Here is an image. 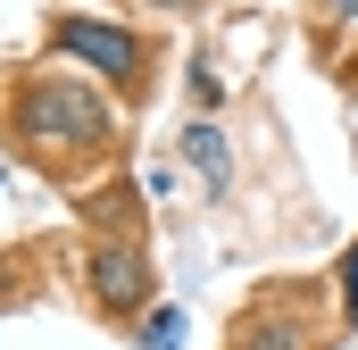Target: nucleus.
Segmentation results:
<instances>
[{
  "mask_svg": "<svg viewBox=\"0 0 358 350\" xmlns=\"http://www.w3.org/2000/svg\"><path fill=\"white\" fill-rule=\"evenodd\" d=\"M150 8H192V0H150Z\"/></svg>",
  "mask_w": 358,
  "mask_h": 350,
  "instance_id": "obj_8",
  "label": "nucleus"
},
{
  "mask_svg": "<svg viewBox=\"0 0 358 350\" xmlns=\"http://www.w3.org/2000/svg\"><path fill=\"white\" fill-rule=\"evenodd\" d=\"M242 350H300V326H292V317H267V326H259Z\"/></svg>",
  "mask_w": 358,
  "mask_h": 350,
  "instance_id": "obj_5",
  "label": "nucleus"
},
{
  "mask_svg": "<svg viewBox=\"0 0 358 350\" xmlns=\"http://www.w3.org/2000/svg\"><path fill=\"white\" fill-rule=\"evenodd\" d=\"M17 134H25L34 150H84V142L108 134V108H100L92 84H25V100H17Z\"/></svg>",
  "mask_w": 358,
  "mask_h": 350,
  "instance_id": "obj_1",
  "label": "nucleus"
},
{
  "mask_svg": "<svg viewBox=\"0 0 358 350\" xmlns=\"http://www.w3.org/2000/svg\"><path fill=\"white\" fill-rule=\"evenodd\" d=\"M342 317H358V251H350V267H342Z\"/></svg>",
  "mask_w": 358,
  "mask_h": 350,
  "instance_id": "obj_6",
  "label": "nucleus"
},
{
  "mask_svg": "<svg viewBox=\"0 0 358 350\" xmlns=\"http://www.w3.org/2000/svg\"><path fill=\"white\" fill-rule=\"evenodd\" d=\"M92 292H100V309H142V292H150V267H142V251L100 242V251H92Z\"/></svg>",
  "mask_w": 358,
  "mask_h": 350,
  "instance_id": "obj_3",
  "label": "nucleus"
},
{
  "mask_svg": "<svg viewBox=\"0 0 358 350\" xmlns=\"http://www.w3.org/2000/svg\"><path fill=\"white\" fill-rule=\"evenodd\" d=\"M67 59H84V67H100V76H134V34L125 25H100V17H59V34H50Z\"/></svg>",
  "mask_w": 358,
  "mask_h": 350,
  "instance_id": "obj_2",
  "label": "nucleus"
},
{
  "mask_svg": "<svg viewBox=\"0 0 358 350\" xmlns=\"http://www.w3.org/2000/svg\"><path fill=\"white\" fill-rule=\"evenodd\" d=\"M325 8H334V17H358V0H325Z\"/></svg>",
  "mask_w": 358,
  "mask_h": 350,
  "instance_id": "obj_7",
  "label": "nucleus"
},
{
  "mask_svg": "<svg viewBox=\"0 0 358 350\" xmlns=\"http://www.w3.org/2000/svg\"><path fill=\"white\" fill-rule=\"evenodd\" d=\"M183 167L200 175L208 192H225V183H234V150H225V134H217L208 117H200V125H183Z\"/></svg>",
  "mask_w": 358,
  "mask_h": 350,
  "instance_id": "obj_4",
  "label": "nucleus"
}]
</instances>
